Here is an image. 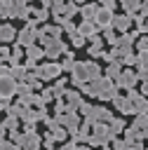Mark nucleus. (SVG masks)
I'll list each match as a JSON object with an SVG mask.
<instances>
[{"mask_svg":"<svg viewBox=\"0 0 148 150\" xmlns=\"http://www.w3.org/2000/svg\"><path fill=\"white\" fill-rule=\"evenodd\" d=\"M12 87H14V84H12V80H9V77H2V80H0V91H2V94H9V91H12Z\"/></svg>","mask_w":148,"mask_h":150,"instance_id":"obj_1","label":"nucleus"}]
</instances>
